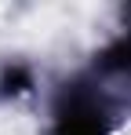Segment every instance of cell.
Here are the masks:
<instances>
[{"label": "cell", "mask_w": 131, "mask_h": 135, "mask_svg": "<svg viewBox=\"0 0 131 135\" xmlns=\"http://www.w3.org/2000/svg\"><path fill=\"white\" fill-rule=\"evenodd\" d=\"M51 135H109V117L98 102V95L80 84L66 88L55 106Z\"/></svg>", "instance_id": "6da1fadb"}, {"label": "cell", "mask_w": 131, "mask_h": 135, "mask_svg": "<svg viewBox=\"0 0 131 135\" xmlns=\"http://www.w3.org/2000/svg\"><path fill=\"white\" fill-rule=\"evenodd\" d=\"M29 88H33V80H29L26 66H7L0 73V99H15V95H22Z\"/></svg>", "instance_id": "7a4b0ae2"}]
</instances>
